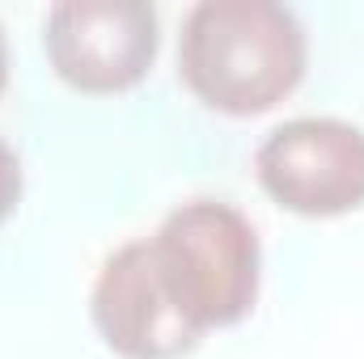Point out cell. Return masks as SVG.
Segmentation results:
<instances>
[{
  "label": "cell",
  "mask_w": 364,
  "mask_h": 359,
  "mask_svg": "<svg viewBox=\"0 0 364 359\" xmlns=\"http://www.w3.org/2000/svg\"><path fill=\"white\" fill-rule=\"evenodd\" d=\"M305 26L275 0H203L182 17L178 77L208 110L255 118L301 85Z\"/></svg>",
  "instance_id": "obj_1"
},
{
  "label": "cell",
  "mask_w": 364,
  "mask_h": 359,
  "mask_svg": "<svg viewBox=\"0 0 364 359\" xmlns=\"http://www.w3.org/2000/svg\"><path fill=\"white\" fill-rule=\"evenodd\" d=\"M149 254L166 296L195 334L250 317L259 300L263 250L255 224L237 207L220 199L182 203L149 237Z\"/></svg>",
  "instance_id": "obj_2"
},
{
  "label": "cell",
  "mask_w": 364,
  "mask_h": 359,
  "mask_svg": "<svg viewBox=\"0 0 364 359\" xmlns=\"http://www.w3.org/2000/svg\"><path fill=\"white\" fill-rule=\"evenodd\" d=\"M161 47L157 9L144 0H64L43 21V51L77 93L110 97L136 89Z\"/></svg>",
  "instance_id": "obj_3"
},
{
  "label": "cell",
  "mask_w": 364,
  "mask_h": 359,
  "mask_svg": "<svg viewBox=\"0 0 364 359\" xmlns=\"http://www.w3.org/2000/svg\"><path fill=\"white\" fill-rule=\"evenodd\" d=\"M259 186L292 216L331 220L364 207V131L348 118H288L255 153Z\"/></svg>",
  "instance_id": "obj_4"
},
{
  "label": "cell",
  "mask_w": 364,
  "mask_h": 359,
  "mask_svg": "<svg viewBox=\"0 0 364 359\" xmlns=\"http://www.w3.org/2000/svg\"><path fill=\"white\" fill-rule=\"evenodd\" d=\"M90 317L119 359H182L199 347L153 267L149 237L119 245L93 279Z\"/></svg>",
  "instance_id": "obj_5"
},
{
  "label": "cell",
  "mask_w": 364,
  "mask_h": 359,
  "mask_svg": "<svg viewBox=\"0 0 364 359\" xmlns=\"http://www.w3.org/2000/svg\"><path fill=\"white\" fill-rule=\"evenodd\" d=\"M17 203H21V161L0 140V224L17 211Z\"/></svg>",
  "instance_id": "obj_6"
},
{
  "label": "cell",
  "mask_w": 364,
  "mask_h": 359,
  "mask_svg": "<svg viewBox=\"0 0 364 359\" xmlns=\"http://www.w3.org/2000/svg\"><path fill=\"white\" fill-rule=\"evenodd\" d=\"M9 85V38H4V26H0V93Z\"/></svg>",
  "instance_id": "obj_7"
}]
</instances>
